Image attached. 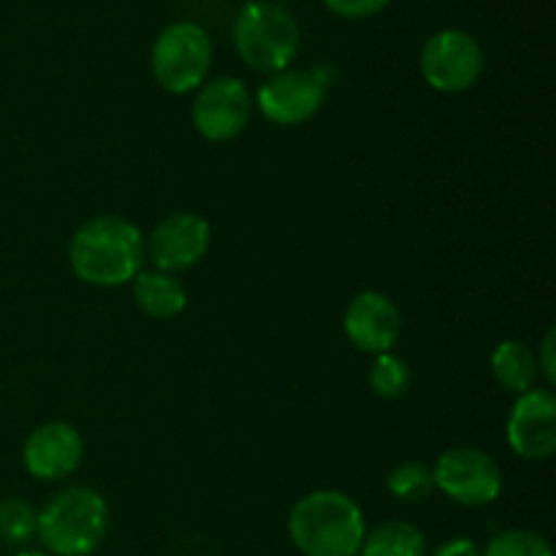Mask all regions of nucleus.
I'll return each instance as SVG.
<instances>
[{
	"label": "nucleus",
	"instance_id": "1a4fd4ad",
	"mask_svg": "<svg viewBox=\"0 0 556 556\" xmlns=\"http://www.w3.org/2000/svg\"><path fill=\"white\" fill-rule=\"evenodd\" d=\"M190 117H193V128L206 141H215V144L231 141L248 128L253 117V92L242 79H233V76L204 81L199 87V96L193 98Z\"/></svg>",
	"mask_w": 556,
	"mask_h": 556
},
{
	"label": "nucleus",
	"instance_id": "f257e3e1",
	"mask_svg": "<svg viewBox=\"0 0 556 556\" xmlns=\"http://www.w3.org/2000/svg\"><path fill=\"white\" fill-rule=\"evenodd\" d=\"M68 261L74 275L87 286H125V282H134V277L144 266V237L125 217H90L76 228Z\"/></svg>",
	"mask_w": 556,
	"mask_h": 556
},
{
	"label": "nucleus",
	"instance_id": "9b49d317",
	"mask_svg": "<svg viewBox=\"0 0 556 556\" xmlns=\"http://www.w3.org/2000/svg\"><path fill=\"white\" fill-rule=\"evenodd\" d=\"M508 445L521 459L541 462L556 451V396L552 389L519 394L508 416Z\"/></svg>",
	"mask_w": 556,
	"mask_h": 556
},
{
	"label": "nucleus",
	"instance_id": "4468645a",
	"mask_svg": "<svg viewBox=\"0 0 556 556\" xmlns=\"http://www.w3.org/2000/svg\"><path fill=\"white\" fill-rule=\"evenodd\" d=\"M134 299L141 313L157 320L177 318L188 307V291H185L182 282L174 275H166V271L157 269H141L134 277Z\"/></svg>",
	"mask_w": 556,
	"mask_h": 556
},
{
	"label": "nucleus",
	"instance_id": "412c9836",
	"mask_svg": "<svg viewBox=\"0 0 556 556\" xmlns=\"http://www.w3.org/2000/svg\"><path fill=\"white\" fill-rule=\"evenodd\" d=\"M329 11L345 20H367V16L383 11L391 0H324Z\"/></svg>",
	"mask_w": 556,
	"mask_h": 556
},
{
	"label": "nucleus",
	"instance_id": "2eb2a0df",
	"mask_svg": "<svg viewBox=\"0 0 556 556\" xmlns=\"http://www.w3.org/2000/svg\"><path fill=\"white\" fill-rule=\"evenodd\" d=\"M494 380L510 394H527L535 389L541 369H538V356L527 342L521 340H503L494 348L489 358Z\"/></svg>",
	"mask_w": 556,
	"mask_h": 556
},
{
	"label": "nucleus",
	"instance_id": "b1692460",
	"mask_svg": "<svg viewBox=\"0 0 556 556\" xmlns=\"http://www.w3.org/2000/svg\"><path fill=\"white\" fill-rule=\"evenodd\" d=\"M16 556H49V554H43V552H22V554H16Z\"/></svg>",
	"mask_w": 556,
	"mask_h": 556
},
{
	"label": "nucleus",
	"instance_id": "5701e85b",
	"mask_svg": "<svg viewBox=\"0 0 556 556\" xmlns=\"http://www.w3.org/2000/svg\"><path fill=\"white\" fill-rule=\"evenodd\" d=\"M432 556H481V548L470 538H454V541L443 543Z\"/></svg>",
	"mask_w": 556,
	"mask_h": 556
},
{
	"label": "nucleus",
	"instance_id": "f3484780",
	"mask_svg": "<svg viewBox=\"0 0 556 556\" xmlns=\"http://www.w3.org/2000/svg\"><path fill=\"white\" fill-rule=\"evenodd\" d=\"M386 486L402 503H424L434 492V472L424 462H400L389 472Z\"/></svg>",
	"mask_w": 556,
	"mask_h": 556
},
{
	"label": "nucleus",
	"instance_id": "6e6552de",
	"mask_svg": "<svg viewBox=\"0 0 556 556\" xmlns=\"http://www.w3.org/2000/svg\"><path fill=\"white\" fill-rule=\"evenodd\" d=\"M421 74L438 92H465L481 79L483 49L465 30H440L424 43Z\"/></svg>",
	"mask_w": 556,
	"mask_h": 556
},
{
	"label": "nucleus",
	"instance_id": "a211bd4d",
	"mask_svg": "<svg viewBox=\"0 0 556 556\" xmlns=\"http://www.w3.org/2000/svg\"><path fill=\"white\" fill-rule=\"evenodd\" d=\"M369 386L380 400H402L410 391V367L396 353H378L369 369Z\"/></svg>",
	"mask_w": 556,
	"mask_h": 556
},
{
	"label": "nucleus",
	"instance_id": "423d86ee",
	"mask_svg": "<svg viewBox=\"0 0 556 556\" xmlns=\"http://www.w3.org/2000/svg\"><path fill=\"white\" fill-rule=\"evenodd\" d=\"M434 472V489L451 497L454 503L467 508H481L494 503L503 492V472L497 462L481 448L470 445H456L440 454Z\"/></svg>",
	"mask_w": 556,
	"mask_h": 556
},
{
	"label": "nucleus",
	"instance_id": "f03ea898",
	"mask_svg": "<svg viewBox=\"0 0 556 556\" xmlns=\"http://www.w3.org/2000/svg\"><path fill=\"white\" fill-rule=\"evenodd\" d=\"M288 535L304 556H356L367 525L362 508L348 494L318 489L291 508Z\"/></svg>",
	"mask_w": 556,
	"mask_h": 556
},
{
	"label": "nucleus",
	"instance_id": "0eeeda50",
	"mask_svg": "<svg viewBox=\"0 0 556 556\" xmlns=\"http://www.w3.org/2000/svg\"><path fill=\"white\" fill-rule=\"evenodd\" d=\"M326 92H329V79L324 71L286 68L271 74L258 87L255 106L269 123L288 128V125L309 123L324 109Z\"/></svg>",
	"mask_w": 556,
	"mask_h": 556
},
{
	"label": "nucleus",
	"instance_id": "4be33fe9",
	"mask_svg": "<svg viewBox=\"0 0 556 556\" xmlns=\"http://www.w3.org/2000/svg\"><path fill=\"white\" fill-rule=\"evenodd\" d=\"M554 342H556V331L548 329L546 337H543L541 342V351L535 353L538 356V369H541L543 375H546V383L554 386L556 383V358H554Z\"/></svg>",
	"mask_w": 556,
	"mask_h": 556
},
{
	"label": "nucleus",
	"instance_id": "aec40b11",
	"mask_svg": "<svg viewBox=\"0 0 556 556\" xmlns=\"http://www.w3.org/2000/svg\"><path fill=\"white\" fill-rule=\"evenodd\" d=\"M481 556H554L543 535L532 530H505L489 541Z\"/></svg>",
	"mask_w": 556,
	"mask_h": 556
},
{
	"label": "nucleus",
	"instance_id": "7ed1b4c3",
	"mask_svg": "<svg viewBox=\"0 0 556 556\" xmlns=\"http://www.w3.org/2000/svg\"><path fill=\"white\" fill-rule=\"evenodd\" d=\"M109 530V505L90 486H71L38 510L36 535L54 556H90Z\"/></svg>",
	"mask_w": 556,
	"mask_h": 556
},
{
	"label": "nucleus",
	"instance_id": "6ab92c4d",
	"mask_svg": "<svg viewBox=\"0 0 556 556\" xmlns=\"http://www.w3.org/2000/svg\"><path fill=\"white\" fill-rule=\"evenodd\" d=\"M38 510L27 500L9 497L0 503V538L9 543H27L36 535Z\"/></svg>",
	"mask_w": 556,
	"mask_h": 556
},
{
	"label": "nucleus",
	"instance_id": "dca6fc26",
	"mask_svg": "<svg viewBox=\"0 0 556 556\" xmlns=\"http://www.w3.org/2000/svg\"><path fill=\"white\" fill-rule=\"evenodd\" d=\"M362 556H427V538L410 521H386L364 535Z\"/></svg>",
	"mask_w": 556,
	"mask_h": 556
},
{
	"label": "nucleus",
	"instance_id": "ddd939ff",
	"mask_svg": "<svg viewBox=\"0 0 556 556\" xmlns=\"http://www.w3.org/2000/svg\"><path fill=\"white\" fill-rule=\"evenodd\" d=\"M345 334L358 351L389 353L402 334L400 307L380 291H362L345 309Z\"/></svg>",
	"mask_w": 556,
	"mask_h": 556
},
{
	"label": "nucleus",
	"instance_id": "20e7f679",
	"mask_svg": "<svg viewBox=\"0 0 556 556\" xmlns=\"http://www.w3.org/2000/svg\"><path fill=\"white\" fill-rule=\"evenodd\" d=\"M299 41L302 33L293 14L271 0H253L233 22V47L242 63L258 74L286 71L296 58Z\"/></svg>",
	"mask_w": 556,
	"mask_h": 556
},
{
	"label": "nucleus",
	"instance_id": "9d476101",
	"mask_svg": "<svg viewBox=\"0 0 556 556\" xmlns=\"http://www.w3.org/2000/svg\"><path fill=\"white\" fill-rule=\"evenodd\" d=\"M212 242V228L204 217L193 212H174L163 217L150 231L144 255L155 264L157 271H185L199 264Z\"/></svg>",
	"mask_w": 556,
	"mask_h": 556
},
{
	"label": "nucleus",
	"instance_id": "f8f14e48",
	"mask_svg": "<svg viewBox=\"0 0 556 556\" xmlns=\"http://www.w3.org/2000/svg\"><path fill=\"white\" fill-rule=\"evenodd\" d=\"M85 456V440L68 421H49L33 429L22 448L25 470L38 481H63L74 476Z\"/></svg>",
	"mask_w": 556,
	"mask_h": 556
},
{
	"label": "nucleus",
	"instance_id": "39448f33",
	"mask_svg": "<svg viewBox=\"0 0 556 556\" xmlns=\"http://www.w3.org/2000/svg\"><path fill=\"white\" fill-rule=\"evenodd\" d=\"M152 76L172 96L199 90L212 65L210 33L195 22H172L152 43Z\"/></svg>",
	"mask_w": 556,
	"mask_h": 556
},
{
	"label": "nucleus",
	"instance_id": "393cba45",
	"mask_svg": "<svg viewBox=\"0 0 556 556\" xmlns=\"http://www.w3.org/2000/svg\"><path fill=\"white\" fill-rule=\"evenodd\" d=\"M271 3H275V0H271Z\"/></svg>",
	"mask_w": 556,
	"mask_h": 556
}]
</instances>
